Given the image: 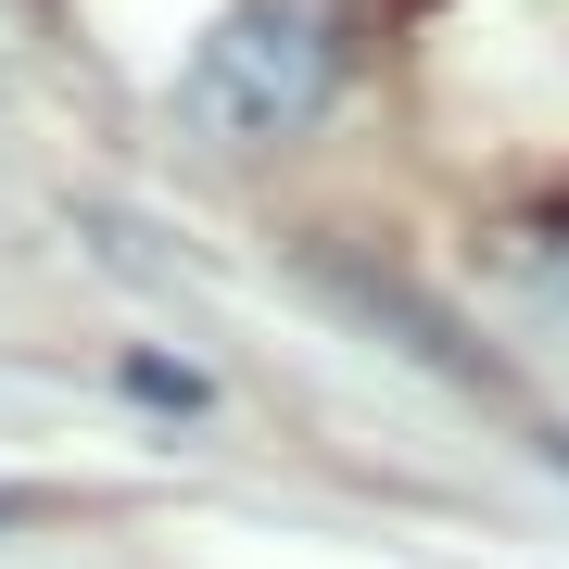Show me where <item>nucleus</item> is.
<instances>
[{
    "mask_svg": "<svg viewBox=\"0 0 569 569\" xmlns=\"http://www.w3.org/2000/svg\"><path fill=\"white\" fill-rule=\"evenodd\" d=\"M51 507V493H0V531H13V519H39Z\"/></svg>",
    "mask_w": 569,
    "mask_h": 569,
    "instance_id": "20e7f679",
    "label": "nucleus"
},
{
    "mask_svg": "<svg viewBox=\"0 0 569 569\" xmlns=\"http://www.w3.org/2000/svg\"><path fill=\"white\" fill-rule=\"evenodd\" d=\"M127 392H140V406H178V418L203 406V380H190L178 355H127Z\"/></svg>",
    "mask_w": 569,
    "mask_h": 569,
    "instance_id": "7ed1b4c3",
    "label": "nucleus"
},
{
    "mask_svg": "<svg viewBox=\"0 0 569 569\" xmlns=\"http://www.w3.org/2000/svg\"><path fill=\"white\" fill-rule=\"evenodd\" d=\"M342 51L355 39H342L329 0H228L203 26V51H190V77H178V114L228 152L305 140L329 114V89H342Z\"/></svg>",
    "mask_w": 569,
    "mask_h": 569,
    "instance_id": "f257e3e1",
    "label": "nucleus"
},
{
    "mask_svg": "<svg viewBox=\"0 0 569 569\" xmlns=\"http://www.w3.org/2000/svg\"><path fill=\"white\" fill-rule=\"evenodd\" d=\"M493 266H507V291H519L545 329H569V203H557V216H519L507 241H493Z\"/></svg>",
    "mask_w": 569,
    "mask_h": 569,
    "instance_id": "f03ea898",
    "label": "nucleus"
}]
</instances>
